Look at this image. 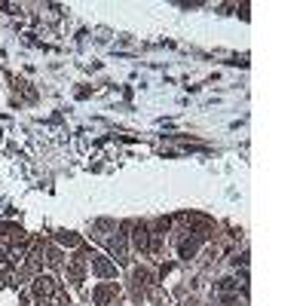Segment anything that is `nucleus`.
I'll use <instances>...</instances> for the list:
<instances>
[{
	"instance_id": "obj_1",
	"label": "nucleus",
	"mask_w": 306,
	"mask_h": 306,
	"mask_svg": "<svg viewBox=\"0 0 306 306\" xmlns=\"http://www.w3.org/2000/svg\"><path fill=\"white\" fill-rule=\"evenodd\" d=\"M92 266H95V273H98V276H104V279H107V276H113V273H117V269H113V266L107 264V260H104V257H98V254H92Z\"/></svg>"
},
{
	"instance_id": "obj_2",
	"label": "nucleus",
	"mask_w": 306,
	"mask_h": 306,
	"mask_svg": "<svg viewBox=\"0 0 306 306\" xmlns=\"http://www.w3.org/2000/svg\"><path fill=\"white\" fill-rule=\"evenodd\" d=\"M34 288H37V294L43 297V294L52 291V279H37V285H34Z\"/></svg>"
},
{
	"instance_id": "obj_3",
	"label": "nucleus",
	"mask_w": 306,
	"mask_h": 306,
	"mask_svg": "<svg viewBox=\"0 0 306 306\" xmlns=\"http://www.w3.org/2000/svg\"><path fill=\"white\" fill-rule=\"evenodd\" d=\"M135 245L147 248V230H144V226H138V233H135Z\"/></svg>"
},
{
	"instance_id": "obj_4",
	"label": "nucleus",
	"mask_w": 306,
	"mask_h": 306,
	"mask_svg": "<svg viewBox=\"0 0 306 306\" xmlns=\"http://www.w3.org/2000/svg\"><path fill=\"white\" fill-rule=\"evenodd\" d=\"M226 306H236V303H226Z\"/></svg>"
}]
</instances>
